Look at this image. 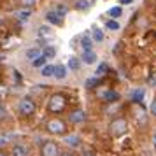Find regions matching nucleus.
Returning <instances> with one entry per match:
<instances>
[{
  "label": "nucleus",
  "mask_w": 156,
  "mask_h": 156,
  "mask_svg": "<svg viewBox=\"0 0 156 156\" xmlns=\"http://www.w3.org/2000/svg\"><path fill=\"white\" fill-rule=\"evenodd\" d=\"M4 114H5V111H4V107L0 105V118H2V116H4Z\"/></svg>",
  "instance_id": "473e14b6"
},
{
  "label": "nucleus",
  "mask_w": 156,
  "mask_h": 156,
  "mask_svg": "<svg viewBox=\"0 0 156 156\" xmlns=\"http://www.w3.org/2000/svg\"><path fill=\"white\" fill-rule=\"evenodd\" d=\"M12 156H28V149L23 144H16L12 147Z\"/></svg>",
  "instance_id": "f8f14e48"
},
{
  "label": "nucleus",
  "mask_w": 156,
  "mask_h": 156,
  "mask_svg": "<svg viewBox=\"0 0 156 156\" xmlns=\"http://www.w3.org/2000/svg\"><path fill=\"white\" fill-rule=\"evenodd\" d=\"M81 60L84 62V63H88V65H91V63H95L97 62V53L95 51H83V55H81Z\"/></svg>",
  "instance_id": "1a4fd4ad"
},
{
  "label": "nucleus",
  "mask_w": 156,
  "mask_h": 156,
  "mask_svg": "<svg viewBox=\"0 0 156 156\" xmlns=\"http://www.w3.org/2000/svg\"><path fill=\"white\" fill-rule=\"evenodd\" d=\"M70 121L72 123H83V121H86V114L83 111H76L70 114Z\"/></svg>",
  "instance_id": "ddd939ff"
},
{
  "label": "nucleus",
  "mask_w": 156,
  "mask_h": 156,
  "mask_svg": "<svg viewBox=\"0 0 156 156\" xmlns=\"http://www.w3.org/2000/svg\"><path fill=\"white\" fill-rule=\"evenodd\" d=\"M18 20L21 23H27L30 20V16H32V9H23V11H18Z\"/></svg>",
  "instance_id": "4468645a"
},
{
  "label": "nucleus",
  "mask_w": 156,
  "mask_h": 156,
  "mask_svg": "<svg viewBox=\"0 0 156 156\" xmlns=\"http://www.w3.org/2000/svg\"><path fill=\"white\" fill-rule=\"evenodd\" d=\"M46 20H48V23L55 25V27H62L63 25V16L60 14L56 9H49L46 12Z\"/></svg>",
  "instance_id": "20e7f679"
},
{
  "label": "nucleus",
  "mask_w": 156,
  "mask_h": 156,
  "mask_svg": "<svg viewBox=\"0 0 156 156\" xmlns=\"http://www.w3.org/2000/svg\"><path fill=\"white\" fill-rule=\"evenodd\" d=\"M107 70H109L107 63H100V65H98V69H97V72H95V77H100V76H104Z\"/></svg>",
  "instance_id": "5701e85b"
},
{
  "label": "nucleus",
  "mask_w": 156,
  "mask_h": 156,
  "mask_svg": "<svg viewBox=\"0 0 156 156\" xmlns=\"http://www.w3.org/2000/svg\"><path fill=\"white\" fill-rule=\"evenodd\" d=\"M109 130H111V133H112L114 137H121L123 133H126L128 125L123 118H118V119H114L112 123L109 125Z\"/></svg>",
  "instance_id": "f03ea898"
},
{
  "label": "nucleus",
  "mask_w": 156,
  "mask_h": 156,
  "mask_svg": "<svg viewBox=\"0 0 156 156\" xmlns=\"http://www.w3.org/2000/svg\"><path fill=\"white\" fill-rule=\"evenodd\" d=\"M95 86H98V77H90L86 81V88L90 90V88H95Z\"/></svg>",
  "instance_id": "393cba45"
},
{
  "label": "nucleus",
  "mask_w": 156,
  "mask_h": 156,
  "mask_svg": "<svg viewBox=\"0 0 156 156\" xmlns=\"http://www.w3.org/2000/svg\"><path fill=\"white\" fill-rule=\"evenodd\" d=\"M56 11H58V12H60L62 16H65L69 9H67V5H63V4H58V5H56Z\"/></svg>",
  "instance_id": "c85d7f7f"
},
{
  "label": "nucleus",
  "mask_w": 156,
  "mask_h": 156,
  "mask_svg": "<svg viewBox=\"0 0 156 156\" xmlns=\"http://www.w3.org/2000/svg\"><path fill=\"white\" fill-rule=\"evenodd\" d=\"M0 156H7V154H5V153H4V151H0Z\"/></svg>",
  "instance_id": "f704fd0d"
},
{
  "label": "nucleus",
  "mask_w": 156,
  "mask_h": 156,
  "mask_svg": "<svg viewBox=\"0 0 156 156\" xmlns=\"http://www.w3.org/2000/svg\"><path fill=\"white\" fill-rule=\"evenodd\" d=\"M91 35H93V41H97V42H102V41H104V34H102V30H98V28H93Z\"/></svg>",
  "instance_id": "412c9836"
},
{
  "label": "nucleus",
  "mask_w": 156,
  "mask_h": 156,
  "mask_svg": "<svg viewBox=\"0 0 156 156\" xmlns=\"http://www.w3.org/2000/svg\"><path fill=\"white\" fill-rule=\"evenodd\" d=\"M105 27H107L109 30H119V23L114 21V20H109V21L105 23Z\"/></svg>",
  "instance_id": "a878e982"
},
{
  "label": "nucleus",
  "mask_w": 156,
  "mask_h": 156,
  "mask_svg": "<svg viewBox=\"0 0 156 156\" xmlns=\"http://www.w3.org/2000/svg\"><path fill=\"white\" fill-rule=\"evenodd\" d=\"M48 60H49V58H48L46 55H44L42 58H39V60H35V62H32V65H34V67H46Z\"/></svg>",
  "instance_id": "b1692460"
},
{
  "label": "nucleus",
  "mask_w": 156,
  "mask_h": 156,
  "mask_svg": "<svg viewBox=\"0 0 156 156\" xmlns=\"http://www.w3.org/2000/svg\"><path fill=\"white\" fill-rule=\"evenodd\" d=\"M18 109H20V112H21L23 116H30V114L35 112V102L30 98V97H23V98L20 100Z\"/></svg>",
  "instance_id": "7ed1b4c3"
},
{
  "label": "nucleus",
  "mask_w": 156,
  "mask_h": 156,
  "mask_svg": "<svg viewBox=\"0 0 156 156\" xmlns=\"http://www.w3.org/2000/svg\"><path fill=\"white\" fill-rule=\"evenodd\" d=\"M41 153H42V156H58V154H60L56 144H55V142H51V140L44 142L42 147H41Z\"/></svg>",
  "instance_id": "423d86ee"
},
{
  "label": "nucleus",
  "mask_w": 156,
  "mask_h": 156,
  "mask_svg": "<svg viewBox=\"0 0 156 156\" xmlns=\"http://www.w3.org/2000/svg\"><path fill=\"white\" fill-rule=\"evenodd\" d=\"M91 5H93V0H76V4H74L76 11H86Z\"/></svg>",
  "instance_id": "9b49d317"
},
{
  "label": "nucleus",
  "mask_w": 156,
  "mask_h": 156,
  "mask_svg": "<svg viewBox=\"0 0 156 156\" xmlns=\"http://www.w3.org/2000/svg\"><path fill=\"white\" fill-rule=\"evenodd\" d=\"M20 2H21V5H25L27 9L34 7V5L37 4V0H20Z\"/></svg>",
  "instance_id": "cd10ccee"
},
{
  "label": "nucleus",
  "mask_w": 156,
  "mask_h": 156,
  "mask_svg": "<svg viewBox=\"0 0 156 156\" xmlns=\"http://www.w3.org/2000/svg\"><path fill=\"white\" fill-rule=\"evenodd\" d=\"M69 69H70V70H79V69H81V60L76 58V56L69 58Z\"/></svg>",
  "instance_id": "6ab92c4d"
},
{
  "label": "nucleus",
  "mask_w": 156,
  "mask_h": 156,
  "mask_svg": "<svg viewBox=\"0 0 156 156\" xmlns=\"http://www.w3.org/2000/svg\"><path fill=\"white\" fill-rule=\"evenodd\" d=\"M44 55H46L48 58H53L55 55H56V49L51 48V46H48V48H44Z\"/></svg>",
  "instance_id": "bb28decb"
},
{
  "label": "nucleus",
  "mask_w": 156,
  "mask_h": 156,
  "mask_svg": "<svg viewBox=\"0 0 156 156\" xmlns=\"http://www.w3.org/2000/svg\"><path fill=\"white\" fill-rule=\"evenodd\" d=\"M121 14H123V7H121V5L109 9V16H112V18H119Z\"/></svg>",
  "instance_id": "4be33fe9"
},
{
  "label": "nucleus",
  "mask_w": 156,
  "mask_h": 156,
  "mask_svg": "<svg viewBox=\"0 0 156 156\" xmlns=\"http://www.w3.org/2000/svg\"><path fill=\"white\" fill-rule=\"evenodd\" d=\"M62 156H72L70 153H65V154H62Z\"/></svg>",
  "instance_id": "c9c22d12"
},
{
  "label": "nucleus",
  "mask_w": 156,
  "mask_h": 156,
  "mask_svg": "<svg viewBox=\"0 0 156 156\" xmlns=\"http://www.w3.org/2000/svg\"><path fill=\"white\" fill-rule=\"evenodd\" d=\"M48 132H51V133H55V135H62L65 132V123L60 119L48 121Z\"/></svg>",
  "instance_id": "39448f33"
},
{
  "label": "nucleus",
  "mask_w": 156,
  "mask_h": 156,
  "mask_svg": "<svg viewBox=\"0 0 156 156\" xmlns=\"http://www.w3.org/2000/svg\"><path fill=\"white\" fill-rule=\"evenodd\" d=\"M153 144H154V147H156V133L153 135Z\"/></svg>",
  "instance_id": "72a5a7b5"
},
{
  "label": "nucleus",
  "mask_w": 156,
  "mask_h": 156,
  "mask_svg": "<svg viewBox=\"0 0 156 156\" xmlns=\"http://www.w3.org/2000/svg\"><path fill=\"white\" fill-rule=\"evenodd\" d=\"M104 100L109 102V104H112V102H118V100H119V95L116 91H111V90H109V91L104 93Z\"/></svg>",
  "instance_id": "dca6fc26"
},
{
  "label": "nucleus",
  "mask_w": 156,
  "mask_h": 156,
  "mask_svg": "<svg viewBox=\"0 0 156 156\" xmlns=\"http://www.w3.org/2000/svg\"><path fill=\"white\" fill-rule=\"evenodd\" d=\"M130 97H132V100H133V102L140 104L142 100H144V90H142V88H139V90H133Z\"/></svg>",
  "instance_id": "f3484780"
},
{
  "label": "nucleus",
  "mask_w": 156,
  "mask_h": 156,
  "mask_svg": "<svg viewBox=\"0 0 156 156\" xmlns=\"http://www.w3.org/2000/svg\"><path fill=\"white\" fill-rule=\"evenodd\" d=\"M42 56H44V49H41V48H30V49H27V58L30 62H35V60H39Z\"/></svg>",
  "instance_id": "0eeeda50"
},
{
  "label": "nucleus",
  "mask_w": 156,
  "mask_h": 156,
  "mask_svg": "<svg viewBox=\"0 0 156 156\" xmlns=\"http://www.w3.org/2000/svg\"><path fill=\"white\" fill-rule=\"evenodd\" d=\"M67 77V67L65 65H58L56 70H55V79H58V81H62V79Z\"/></svg>",
  "instance_id": "2eb2a0df"
},
{
  "label": "nucleus",
  "mask_w": 156,
  "mask_h": 156,
  "mask_svg": "<svg viewBox=\"0 0 156 156\" xmlns=\"http://www.w3.org/2000/svg\"><path fill=\"white\" fill-rule=\"evenodd\" d=\"M151 112H153V116H156V100L151 104Z\"/></svg>",
  "instance_id": "c756f323"
},
{
  "label": "nucleus",
  "mask_w": 156,
  "mask_h": 156,
  "mask_svg": "<svg viewBox=\"0 0 156 156\" xmlns=\"http://www.w3.org/2000/svg\"><path fill=\"white\" fill-rule=\"evenodd\" d=\"M79 41H81V48H83V51H91V46H93V39L88 34H84V35L79 37Z\"/></svg>",
  "instance_id": "9d476101"
},
{
  "label": "nucleus",
  "mask_w": 156,
  "mask_h": 156,
  "mask_svg": "<svg viewBox=\"0 0 156 156\" xmlns=\"http://www.w3.org/2000/svg\"><path fill=\"white\" fill-rule=\"evenodd\" d=\"M67 105V100H65L63 95H60V93H55V95H51L49 102H48V109H49L51 112H62Z\"/></svg>",
  "instance_id": "f257e3e1"
},
{
  "label": "nucleus",
  "mask_w": 156,
  "mask_h": 156,
  "mask_svg": "<svg viewBox=\"0 0 156 156\" xmlns=\"http://www.w3.org/2000/svg\"><path fill=\"white\" fill-rule=\"evenodd\" d=\"M65 142H67L69 146H72V147H77L79 146V137L77 135H69V137H65Z\"/></svg>",
  "instance_id": "aec40b11"
},
{
  "label": "nucleus",
  "mask_w": 156,
  "mask_h": 156,
  "mask_svg": "<svg viewBox=\"0 0 156 156\" xmlns=\"http://www.w3.org/2000/svg\"><path fill=\"white\" fill-rule=\"evenodd\" d=\"M55 70H56L55 65H46V67H42V76L44 77H55Z\"/></svg>",
  "instance_id": "a211bd4d"
},
{
  "label": "nucleus",
  "mask_w": 156,
  "mask_h": 156,
  "mask_svg": "<svg viewBox=\"0 0 156 156\" xmlns=\"http://www.w3.org/2000/svg\"><path fill=\"white\" fill-rule=\"evenodd\" d=\"M37 35L41 37V39H53L55 34H53V30L48 25H42V27H39V30H37Z\"/></svg>",
  "instance_id": "6e6552de"
},
{
  "label": "nucleus",
  "mask_w": 156,
  "mask_h": 156,
  "mask_svg": "<svg viewBox=\"0 0 156 156\" xmlns=\"http://www.w3.org/2000/svg\"><path fill=\"white\" fill-rule=\"evenodd\" d=\"M83 156H95V153H93V151H84Z\"/></svg>",
  "instance_id": "2f4dec72"
},
{
  "label": "nucleus",
  "mask_w": 156,
  "mask_h": 156,
  "mask_svg": "<svg viewBox=\"0 0 156 156\" xmlns=\"http://www.w3.org/2000/svg\"><path fill=\"white\" fill-rule=\"evenodd\" d=\"M133 0H119V4L121 5H128V4H132Z\"/></svg>",
  "instance_id": "7c9ffc66"
}]
</instances>
